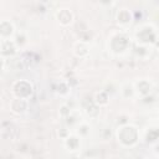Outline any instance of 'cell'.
I'll use <instances>...</instances> for the list:
<instances>
[{
    "label": "cell",
    "instance_id": "cell-5",
    "mask_svg": "<svg viewBox=\"0 0 159 159\" xmlns=\"http://www.w3.org/2000/svg\"><path fill=\"white\" fill-rule=\"evenodd\" d=\"M133 88H134V93H135L137 97L145 98V97H148V96H150L153 93L154 83L150 80L139 78V80L133 82Z\"/></svg>",
    "mask_w": 159,
    "mask_h": 159
},
{
    "label": "cell",
    "instance_id": "cell-6",
    "mask_svg": "<svg viewBox=\"0 0 159 159\" xmlns=\"http://www.w3.org/2000/svg\"><path fill=\"white\" fill-rule=\"evenodd\" d=\"M62 144H63V148L66 149V152L77 153L82 148V138L78 137L76 133L71 132L66 138L62 139Z\"/></svg>",
    "mask_w": 159,
    "mask_h": 159
},
{
    "label": "cell",
    "instance_id": "cell-24",
    "mask_svg": "<svg viewBox=\"0 0 159 159\" xmlns=\"http://www.w3.org/2000/svg\"><path fill=\"white\" fill-rule=\"evenodd\" d=\"M86 159H96V158H86Z\"/></svg>",
    "mask_w": 159,
    "mask_h": 159
},
{
    "label": "cell",
    "instance_id": "cell-4",
    "mask_svg": "<svg viewBox=\"0 0 159 159\" xmlns=\"http://www.w3.org/2000/svg\"><path fill=\"white\" fill-rule=\"evenodd\" d=\"M11 92L15 98L29 99L34 94V84L29 80H16L11 86Z\"/></svg>",
    "mask_w": 159,
    "mask_h": 159
},
{
    "label": "cell",
    "instance_id": "cell-1",
    "mask_svg": "<svg viewBox=\"0 0 159 159\" xmlns=\"http://www.w3.org/2000/svg\"><path fill=\"white\" fill-rule=\"evenodd\" d=\"M114 137L118 144L123 148H133L139 143L140 133L137 125L132 123H124L114 130Z\"/></svg>",
    "mask_w": 159,
    "mask_h": 159
},
{
    "label": "cell",
    "instance_id": "cell-3",
    "mask_svg": "<svg viewBox=\"0 0 159 159\" xmlns=\"http://www.w3.org/2000/svg\"><path fill=\"white\" fill-rule=\"evenodd\" d=\"M130 47V37L124 32L112 34L107 42L108 51L114 56H120L125 53Z\"/></svg>",
    "mask_w": 159,
    "mask_h": 159
},
{
    "label": "cell",
    "instance_id": "cell-18",
    "mask_svg": "<svg viewBox=\"0 0 159 159\" xmlns=\"http://www.w3.org/2000/svg\"><path fill=\"white\" fill-rule=\"evenodd\" d=\"M70 89H71V87L67 84V82H66V81H61V82L56 86V89H55V91H56L57 94L65 97V96H67V94L70 93Z\"/></svg>",
    "mask_w": 159,
    "mask_h": 159
},
{
    "label": "cell",
    "instance_id": "cell-12",
    "mask_svg": "<svg viewBox=\"0 0 159 159\" xmlns=\"http://www.w3.org/2000/svg\"><path fill=\"white\" fill-rule=\"evenodd\" d=\"M29 109V101L27 99H21V98H12L10 101V111L16 114V116H21L24 113H26Z\"/></svg>",
    "mask_w": 159,
    "mask_h": 159
},
{
    "label": "cell",
    "instance_id": "cell-10",
    "mask_svg": "<svg viewBox=\"0 0 159 159\" xmlns=\"http://www.w3.org/2000/svg\"><path fill=\"white\" fill-rule=\"evenodd\" d=\"M55 19L57 20V22L61 26H70V25H72V22L75 20V15H73L72 10H70L68 7H61V9L56 10Z\"/></svg>",
    "mask_w": 159,
    "mask_h": 159
},
{
    "label": "cell",
    "instance_id": "cell-21",
    "mask_svg": "<svg viewBox=\"0 0 159 159\" xmlns=\"http://www.w3.org/2000/svg\"><path fill=\"white\" fill-rule=\"evenodd\" d=\"M113 134H114V133H113V130H112L111 127H104V128H102V130H101V137H102V139H104V140H108Z\"/></svg>",
    "mask_w": 159,
    "mask_h": 159
},
{
    "label": "cell",
    "instance_id": "cell-15",
    "mask_svg": "<svg viewBox=\"0 0 159 159\" xmlns=\"http://www.w3.org/2000/svg\"><path fill=\"white\" fill-rule=\"evenodd\" d=\"M93 102L101 108V107H104V106H108L109 103V94L107 92H104L103 89L101 91H97L94 94H93Z\"/></svg>",
    "mask_w": 159,
    "mask_h": 159
},
{
    "label": "cell",
    "instance_id": "cell-16",
    "mask_svg": "<svg viewBox=\"0 0 159 159\" xmlns=\"http://www.w3.org/2000/svg\"><path fill=\"white\" fill-rule=\"evenodd\" d=\"M91 125H89V123H87V122H80L77 125H76V129H75V132L73 133H76L78 137H81L82 139H84V138H87L88 135H89V133H91Z\"/></svg>",
    "mask_w": 159,
    "mask_h": 159
},
{
    "label": "cell",
    "instance_id": "cell-14",
    "mask_svg": "<svg viewBox=\"0 0 159 159\" xmlns=\"http://www.w3.org/2000/svg\"><path fill=\"white\" fill-rule=\"evenodd\" d=\"M119 93H120V97L124 98V99H129V98H133L135 96L134 93V88H133V82H124L120 84L119 87Z\"/></svg>",
    "mask_w": 159,
    "mask_h": 159
},
{
    "label": "cell",
    "instance_id": "cell-22",
    "mask_svg": "<svg viewBox=\"0 0 159 159\" xmlns=\"http://www.w3.org/2000/svg\"><path fill=\"white\" fill-rule=\"evenodd\" d=\"M70 133H71V132L68 130V128H67V127H63V128H61V129L58 130V135H60V138H61V139L66 138Z\"/></svg>",
    "mask_w": 159,
    "mask_h": 159
},
{
    "label": "cell",
    "instance_id": "cell-11",
    "mask_svg": "<svg viewBox=\"0 0 159 159\" xmlns=\"http://www.w3.org/2000/svg\"><path fill=\"white\" fill-rule=\"evenodd\" d=\"M16 34V27L10 20H0V39L11 40Z\"/></svg>",
    "mask_w": 159,
    "mask_h": 159
},
{
    "label": "cell",
    "instance_id": "cell-2",
    "mask_svg": "<svg viewBox=\"0 0 159 159\" xmlns=\"http://www.w3.org/2000/svg\"><path fill=\"white\" fill-rule=\"evenodd\" d=\"M133 39L138 46L143 47H152L158 41V30L157 26L152 22L140 24L135 27Z\"/></svg>",
    "mask_w": 159,
    "mask_h": 159
},
{
    "label": "cell",
    "instance_id": "cell-19",
    "mask_svg": "<svg viewBox=\"0 0 159 159\" xmlns=\"http://www.w3.org/2000/svg\"><path fill=\"white\" fill-rule=\"evenodd\" d=\"M58 113H60V117L67 119L70 116H72V107L67 103H62L58 108Z\"/></svg>",
    "mask_w": 159,
    "mask_h": 159
},
{
    "label": "cell",
    "instance_id": "cell-17",
    "mask_svg": "<svg viewBox=\"0 0 159 159\" xmlns=\"http://www.w3.org/2000/svg\"><path fill=\"white\" fill-rule=\"evenodd\" d=\"M159 138V129L158 127H149L145 132V142L149 144H154Z\"/></svg>",
    "mask_w": 159,
    "mask_h": 159
},
{
    "label": "cell",
    "instance_id": "cell-7",
    "mask_svg": "<svg viewBox=\"0 0 159 159\" xmlns=\"http://www.w3.org/2000/svg\"><path fill=\"white\" fill-rule=\"evenodd\" d=\"M81 108H82L83 113L86 114V117H88L91 119L97 118L101 113V108L93 102L92 98H88V97H84L81 101Z\"/></svg>",
    "mask_w": 159,
    "mask_h": 159
},
{
    "label": "cell",
    "instance_id": "cell-13",
    "mask_svg": "<svg viewBox=\"0 0 159 159\" xmlns=\"http://www.w3.org/2000/svg\"><path fill=\"white\" fill-rule=\"evenodd\" d=\"M72 51H73V55L78 58H84L89 55V47H88L87 42H82V41L75 42Z\"/></svg>",
    "mask_w": 159,
    "mask_h": 159
},
{
    "label": "cell",
    "instance_id": "cell-20",
    "mask_svg": "<svg viewBox=\"0 0 159 159\" xmlns=\"http://www.w3.org/2000/svg\"><path fill=\"white\" fill-rule=\"evenodd\" d=\"M14 42L16 43V46H17V48H21L26 42H27V39H26V36L22 34V32H20V34H15V36H14Z\"/></svg>",
    "mask_w": 159,
    "mask_h": 159
},
{
    "label": "cell",
    "instance_id": "cell-23",
    "mask_svg": "<svg viewBox=\"0 0 159 159\" xmlns=\"http://www.w3.org/2000/svg\"><path fill=\"white\" fill-rule=\"evenodd\" d=\"M5 66H6V58H4L2 56H0V75L5 70Z\"/></svg>",
    "mask_w": 159,
    "mask_h": 159
},
{
    "label": "cell",
    "instance_id": "cell-8",
    "mask_svg": "<svg viewBox=\"0 0 159 159\" xmlns=\"http://www.w3.org/2000/svg\"><path fill=\"white\" fill-rule=\"evenodd\" d=\"M134 20V15L132 12V10H129L128 7H120L117 10L116 12V21L119 26L122 27H128L132 25Z\"/></svg>",
    "mask_w": 159,
    "mask_h": 159
},
{
    "label": "cell",
    "instance_id": "cell-9",
    "mask_svg": "<svg viewBox=\"0 0 159 159\" xmlns=\"http://www.w3.org/2000/svg\"><path fill=\"white\" fill-rule=\"evenodd\" d=\"M19 48L14 40H1L0 42V56L4 58H12L17 55Z\"/></svg>",
    "mask_w": 159,
    "mask_h": 159
}]
</instances>
